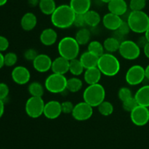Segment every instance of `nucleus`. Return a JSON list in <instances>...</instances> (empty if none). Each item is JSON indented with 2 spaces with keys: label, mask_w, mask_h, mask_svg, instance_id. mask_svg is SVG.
I'll list each match as a JSON object with an SVG mask.
<instances>
[{
  "label": "nucleus",
  "mask_w": 149,
  "mask_h": 149,
  "mask_svg": "<svg viewBox=\"0 0 149 149\" xmlns=\"http://www.w3.org/2000/svg\"><path fill=\"white\" fill-rule=\"evenodd\" d=\"M39 7L40 11L46 15H51L56 9L55 0H39Z\"/></svg>",
  "instance_id": "a878e982"
},
{
  "label": "nucleus",
  "mask_w": 149,
  "mask_h": 149,
  "mask_svg": "<svg viewBox=\"0 0 149 149\" xmlns=\"http://www.w3.org/2000/svg\"><path fill=\"white\" fill-rule=\"evenodd\" d=\"M74 105L70 101H65L61 103V108H62V112L65 114H69L72 112L74 110Z\"/></svg>",
  "instance_id": "58836bf2"
},
{
  "label": "nucleus",
  "mask_w": 149,
  "mask_h": 149,
  "mask_svg": "<svg viewBox=\"0 0 149 149\" xmlns=\"http://www.w3.org/2000/svg\"><path fill=\"white\" fill-rule=\"evenodd\" d=\"M69 5L76 14L84 15L90 10L91 0H70Z\"/></svg>",
  "instance_id": "6ab92c4d"
},
{
  "label": "nucleus",
  "mask_w": 149,
  "mask_h": 149,
  "mask_svg": "<svg viewBox=\"0 0 149 149\" xmlns=\"http://www.w3.org/2000/svg\"><path fill=\"white\" fill-rule=\"evenodd\" d=\"M39 40L45 46H52L58 40V34L54 29L47 28L41 32Z\"/></svg>",
  "instance_id": "f3484780"
},
{
  "label": "nucleus",
  "mask_w": 149,
  "mask_h": 149,
  "mask_svg": "<svg viewBox=\"0 0 149 149\" xmlns=\"http://www.w3.org/2000/svg\"><path fill=\"white\" fill-rule=\"evenodd\" d=\"M101 76V72L97 67L86 69L84 72V80L88 85L99 83Z\"/></svg>",
  "instance_id": "412c9836"
},
{
  "label": "nucleus",
  "mask_w": 149,
  "mask_h": 149,
  "mask_svg": "<svg viewBox=\"0 0 149 149\" xmlns=\"http://www.w3.org/2000/svg\"><path fill=\"white\" fill-rule=\"evenodd\" d=\"M130 31V28L127 22L123 21L120 26L118 28L117 30L115 31V34H116V36L115 37H116L119 40V38H123L124 37L128 34Z\"/></svg>",
  "instance_id": "473e14b6"
},
{
  "label": "nucleus",
  "mask_w": 149,
  "mask_h": 149,
  "mask_svg": "<svg viewBox=\"0 0 149 149\" xmlns=\"http://www.w3.org/2000/svg\"><path fill=\"white\" fill-rule=\"evenodd\" d=\"M134 97L138 105L149 108V85H144L140 87Z\"/></svg>",
  "instance_id": "5701e85b"
},
{
  "label": "nucleus",
  "mask_w": 149,
  "mask_h": 149,
  "mask_svg": "<svg viewBox=\"0 0 149 149\" xmlns=\"http://www.w3.org/2000/svg\"><path fill=\"white\" fill-rule=\"evenodd\" d=\"M99 57L93 54V53L86 51L81 54L79 60L84 66V69H90L93 67H97Z\"/></svg>",
  "instance_id": "4be33fe9"
},
{
  "label": "nucleus",
  "mask_w": 149,
  "mask_h": 149,
  "mask_svg": "<svg viewBox=\"0 0 149 149\" xmlns=\"http://www.w3.org/2000/svg\"><path fill=\"white\" fill-rule=\"evenodd\" d=\"M52 60L48 55L45 53L38 54L32 64L36 71L40 73H45L51 70Z\"/></svg>",
  "instance_id": "ddd939ff"
},
{
  "label": "nucleus",
  "mask_w": 149,
  "mask_h": 149,
  "mask_svg": "<svg viewBox=\"0 0 149 149\" xmlns=\"http://www.w3.org/2000/svg\"><path fill=\"white\" fill-rule=\"evenodd\" d=\"M69 60L62 56H58L52 60L51 70L53 73L64 74L69 72Z\"/></svg>",
  "instance_id": "dca6fc26"
},
{
  "label": "nucleus",
  "mask_w": 149,
  "mask_h": 149,
  "mask_svg": "<svg viewBox=\"0 0 149 149\" xmlns=\"http://www.w3.org/2000/svg\"><path fill=\"white\" fill-rule=\"evenodd\" d=\"M62 112L61 103L56 100H50L46 102L44 108L43 115L50 120L56 119Z\"/></svg>",
  "instance_id": "4468645a"
},
{
  "label": "nucleus",
  "mask_w": 149,
  "mask_h": 149,
  "mask_svg": "<svg viewBox=\"0 0 149 149\" xmlns=\"http://www.w3.org/2000/svg\"><path fill=\"white\" fill-rule=\"evenodd\" d=\"M132 91L128 87H122L119 89L118 91V97L119 100L124 102L125 100H127L128 99H130L132 97Z\"/></svg>",
  "instance_id": "e433bc0d"
},
{
  "label": "nucleus",
  "mask_w": 149,
  "mask_h": 149,
  "mask_svg": "<svg viewBox=\"0 0 149 149\" xmlns=\"http://www.w3.org/2000/svg\"><path fill=\"white\" fill-rule=\"evenodd\" d=\"M146 5V0H130L129 3V7L131 11H141Z\"/></svg>",
  "instance_id": "72a5a7b5"
},
{
  "label": "nucleus",
  "mask_w": 149,
  "mask_h": 149,
  "mask_svg": "<svg viewBox=\"0 0 149 149\" xmlns=\"http://www.w3.org/2000/svg\"><path fill=\"white\" fill-rule=\"evenodd\" d=\"M4 65L7 67H13L17 61V56L14 52H8L4 55Z\"/></svg>",
  "instance_id": "f704fd0d"
},
{
  "label": "nucleus",
  "mask_w": 149,
  "mask_h": 149,
  "mask_svg": "<svg viewBox=\"0 0 149 149\" xmlns=\"http://www.w3.org/2000/svg\"><path fill=\"white\" fill-rule=\"evenodd\" d=\"M58 51L60 56L71 61L74 58H77L79 56L80 45L76 40L75 37H65L58 42Z\"/></svg>",
  "instance_id": "7ed1b4c3"
},
{
  "label": "nucleus",
  "mask_w": 149,
  "mask_h": 149,
  "mask_svg": "<svg viewBox=\"0 0 149 149\" xmlns=\"http://www.w3.org/2000/svg\"><path fill=\"white\" fill-rule=\"evenodd\" d=\"M29 4L31 7H36V6H39V0H28Z\"/></svg>",
  "instance_id": "49530a36"
},
{
  "label": "nucleus",
  "mask_w": 149,
  "mask_h": 149,
  "mask_svg": "<svg viewBox=\"0 0 149 149\" xmlns=\"http://www.w3.org/2000/svg\"><path fill=\"white\" fill-rule=\"evenodd\" d=\"M93 114V108L85 102H78L74 105L71 115L75 120L78 121H84L90 119Z\"/></svg>",
  "instance_id": "9d476101"
},
{
  "label": "nucleus",
  "mask_w": 149,
  "mask_h": 149,
  "mask_svg": "<svg viewBox=\"0 0 149 149\" xmlns=\"http://www.w3.org/2000/svg\"><path fill=\"white\" fill-rule=\"evenodd\" d=\"M145 37H146V38L147 39V40H148V42H149V27L148 28V29H147L146 30V32H145Z\"/></svg>",
  "instance_id": "8fccbe9b"
},
{
  "label": "nucleus",
  "mask_w": 149,
  "mask_h": 149,
  "mask_svg": "<svg viewBox=\"0 0 149 149\" xmlns=\"http://www.w3.org/2000/svg\"><path fill=\"white\" fill-rule=\"evenodd\" d=\"M10 93V89L8 86L4 83H0V99L4 100L7 99Z\"/></svg>",
  "instance_id": "a19ab883"
},
{
  "label": "nucleus",
  "mask_w": 149,
  "mask_h": 149,
  "mask_svg": "<svg viewBox=\"0 0 149 149\" xmlns=\"http://www.w3.org/2000/svg\"><path fill=\"white\" fill-rule=\"evenodd\" d=\"M37 51L33 48H29L26 50L24 53V58L27 61H33L36 58V57L38 56Z\"/></svg>",
  "instance_id": "ea45409f"
},
{
  "label": "nucleus",
  "mask_w": 149,
  "mask_h": 149,
  "mask_svg": "<svg viewBox=\"0 0 149 149\" xmlns=\"http://www.w3.org/2000/svg\"><path fill=\"white\" fill-rule=\"evenodd\" d=\"M127 22L132 32L137 34H143L149 27V15L143 10L131 11Z\"/></svg>",
  "instance_id": "39448f33"
},
{
  "label": "nucleus",
  "mask_w": 149,
  "mask_h": 149,
  "mask_svg": "<svg viewBox=\"0 0 149 149\" xmlns=\"http://www.w3.org/2000/svg\"><path fill=\"white\" fill-rule=\"evenodd\" d=\"M145 75H146V79L149 80V64L146 66V67L145 68Z\"/></svg>",
  "instance_id": "09e8293b"
},
{
  "label": "nucleus",
  "mask_w": 149,
  "mask_h": 149,
  "mask_svg": "<svg viewBox=\"0 0 149 149\" xmlns=\"http://www.w3.org/2000/svg\"><path fill=\"white\" fill-rule=\"evenodd\" d=\"M10 46V42L7 37L0 35V52H4L8 49Z\"/></svg>",
  "instance_id": "79ce46f5"
},
{
  "label": "nucleus",
  "mask_w": 149,
  "mask_h": 149,
  "mask_svg": "<svg viewBox=\"0 0 149 149\" xmlns=\"http://www.w3.org/2000/svg\"><path fill=\"white\" fill-rule=\"evenodd\" d=\"M11 77L17 84L26 85L30 81L31 72L24 66H17L12 70Z\"/></svg>",
  "instance_id": "f8f14e48"
},
{
  "label": "nucleus",
  "mask_w": 149,
  "mask_h": 149,
  "mask_svg": "<svg viewBox=\"0 0 149 149\" xmlns=\"http://www.w3.org/2000/svg\"><path fill=\"white\" fill-rule=\"evenodd\" d=\"M74 26H77L78 28H83L86 26L85 18H84V15L83 14H76L75 18L74 21Z\"/></svg>",
  "instance_id": "4c0bfd02"
},
{
  "label": "nucleus",
  "mask_w": 149,
  "mask_h": 149,
  "mask_svg": "<svg viewBox=\"0 0 149 149\" xmlns=\"http://www.w3.org/2000/svg\"><path fill=\"white\" fill-rule=\"evenodd\" d=\"M100 1H101L102 2H103V3H106V4H108V3L110 2V1H111V0H100Z\"/></svg>",
  "instance_id": "603ef678"
},
{
  "label": "nucleus",
  "mask_w": 149,
  "mask_h": 149,
  "mask_svg": "<svg viewBox=\"0 0 149 149\" xmlns=\"http://www.w3.org/2000/svg\"><path fill=\"white\" fill-rule=\"evenodd\" d=\"M7 2V0H0V7L4 6Z\"/></svg>",
  "instance_id": "3c124183"
},
{
  "label": "nucleus",
  "mask_w": 149,
  "mask_h": 149,
  "mask_svg": "<svg viewBox=\"0 0 149 149\" xmlns=\"http://www.w3.org/2000/svg\"><path fill=\"white\" fill-rule=\"evenodd\" d=\"M145 79V68L139 64H135L130 67L125 74V80L130 86H138Z\"/></svg>",
  "instance_id": "1a4fd4ad"
},
{
  "label": "nucleus",
  "mask_w": 149,
  "mask_h": 149,
  "mask_svg": "<svg viewBox=\"0 0 149 149\" xmlns=\"http://www.w3.org/2000/svg\"><path fill=\"white\" fill-rule=\"evenodd\" d=\"M130 113V120L138 127H143L149 122V109L146 107L138 105Z\"/></svg>",
  "instance_id": "9b49d317"
},
{
  "label": "nucleus",
  "mask_w": 149,
  "mask_h": 149,
  "mask_svg": "<svg viewBox=\"0 0 149 149\" xmlns=\"http://www.w3.org/2000/svg\"><path fill=\"white\" fill-rule=\"evenodd\" d=\"M106 90L100 83L88 85L83 92V101L93 108L97 107L105 100Z\"/></svg>",
  "instance_id": "20e7f679"
},
{
  "label": "nucleus",
  "mask_w": 149,
  "mask_h": 149,
  "mask_svg": "<svg viewBox=\"0 0 149 149\" xmlns=\"http://www.w3.org/2000/svg\"><path fill=\"white\" fill-rule=\"evenodd\" d=\"M138 105H139L137 102L136 99L134 96H132L130 99H128L127 100H125L122 102V108L126 112H132Z\"/></svg>",
  "instance_id": "c9c22d12"
},
{
  "label": "nucleus",
  "mask_w": 149,
  "mask_h": 149,
  "mask_svg": "<svg viewBox=\"0 0 149 149\" xmlns=\"http://www.w3.org/2000/svg\"><path fill=\"white\" fill-rule=\"evenodd\" d=\"M146 1H148V0H146Z\"/></svg>",
  "instance_id": "864d4df0"
},
{
  "label": "nucleus",
  "mask_w": 149,
  "mask_h": 149,
  "mask_svg": "<svg viewBox=\"0 0 149 149\" xmlns=\"http://www.w3.org/2000/svg\"><path fill=\"white\" fill-rule=\"evenodd\" d=\"M97 67L101 72L102 74L107 77H113L120 71L121 64L117 57L113 53H104L99 57Z\"/></svg>",
  "instance_id": "f03ea898"
},
{
  "label": "nucleus",
  "mask_w": 149,
  "mask_h": 149,
  "mask_svg": "<svg viewBox=\"0 0 149 149\" xmlns=\"http://www.w3.org/2000/svg\"><path fill=\"white\" fill-rule=\"evenodd\" d=\"M143 53L145 56L149 59V42H147L146 45L143 47Z\"/></svg>",
  "instance_id": "c03bdc74"
},
{
  "label": "nucleus",
  "mask_w": 149,
  "mask_h": 149,
  "mask_svg": "<svg viewBox=\"0 0 149 149\" xmlns=\"http://www.w3.org/2000/svg\"><path fill=\"white\" fill-rule=\"evenodd\" d=\"M82 86V80L75 76L67 80L66 89L71 93H77L79 91Z\"/></svg>",
  "instance_id": "c756f323"
},
{
  "label": "nucleus",
  "mask_w": 149,
  "mask_h": 149,
  "mask_svg": "<svg viewBox=\"0 0 149 149\" xmlns=\"http://www.w3.org/2000/svg\"><path fill=\"white\" fill-rule=\"evenodd\" d=\"M136 42H137V44L139 45L140 48H143V47L145 46V45H146L147 42H148V40H147V39L146 38L145 35H144V36H142V37H141L138 38V41H137Z\"/></svg>",
  "instance_id": "37998d69"
},
{
  "label": "nucleus",
  "mask_w": 149,
  "mask_h": 149,
  "mask_svg": "<svg viewBox=\"0 0 149 149\" xmlns=\"http://www.w3.org/2000/svg\"><path fill=\"white\" fill-rule=\"evenodd\" d=\"M120 43L121 42L116 37H109L106 38L105 39L103 45L106 53H113L116 51H119Z\"/></svg>",
  "instance_id": "b1692460"
},
{
  "label": "nucleus",
  "mask_w": 149,
  "mask_h": 149,
  "mask_svg": "<svg viewBox=\"0 0 149 149\" xmlns=\"http://www.w3.org/2000/svg\"><path fill=\"white\" fill-rule=\"evenodd\" d=\"M91 33L88 29L85 27L80 28L76 34L75 39L79 45H85L90 42Z\"/></svg>",
  "instance_id": "bb28decb"
},
{
  "label": "nucleus",
  "mask_w": 149,
  "mask_h": 149,
  "mask_svg": "<svg viewBox=\"0 0 149 149\" xmlns=\"http://www.w3.org/2000/svg\"><path fill=\"white\" fill-rule=\"evenodd\" d=\"M87 51L93 53V54L98 57L101 56L105 53L103 45L101 42L97 40H93L89 42L88 46H87Z\"/></svg>",
  "instance_id": "7c9ffc66"
},
{
  "label": "nucleus",
  "mask_w": 149,
  "mask_h": 149,
  "mask_svg": "<svg viewBox=\"0 0 149 149\" xmlns=\"http://www.w3.org/2000/svg\"><path fill=\"white\" fill-rule=\"evenodd\" d=\"M84 70L85 69L79 58H74L69 61V72L75 77L81 75L84 72Z\"/></svg>",
  "instance_id": "c85d7f7f"
},
{
  "label": "nucleus",
  "mask_w": 149,
  "mask_h": 149,
  "mask_svg": "<svg viewBox=\"0 0 149 149\" xmlns=\"http://www.w3.org/2000/svg\"><path fill=\"white\" fill-rule=\"evenodd\" d=\"M109 13L119 16L125 15L127 11V4L125 0H111L107 4Z\"/></svg>",
  "instance_id": "a211bd4d"
},
{
  "label": "nucleus",
  "mask_w": 149,
  "mask_h": 149,
  "mask_svg": "<svg viewBox=\"0 0 149 149\" xmlns=\"http://www.w3.org/2000/svg\"><path fill=\"white\" fill-rule=\"evenodd\" d=\"M4 66V55L2 53L0 52V70Z\"/></svg>",
  "instance_id": "de8ad7c7"
},
{
  "label": "nucleus",
  "mask_w": 149,
  "mask_h": 149,
  "mask_svg": "<svg viewBox=\"0 0 149 149\" xmlns=\"http://www.w3.org/2000/svg\"><path fill=\"white\" fill-rule=\"evenodd\" d=\"M37 24V18L33 13H25L20 20V26L24 31L29 32L35 29Z\"/></svg>",
  "instance_id": "aec40b11"
},
{
  "label": "nucleus",
  "mask_w": 149,
  "mask_h": 149,
  "mask_svg": "<svg viewBox=\"0 0 149 149\" xmlns=\"http://www.w3.org/2000/svg\"><path fill=\"white\" fill-rule=\"evenodd\" d=\"M45 102L42 97L31 96L27 99L25 105V110L29 117L38 118L44 113Z\"/></svg>",
  "instance_id": "6e6552de"
},
{
  "label": "nucleus",
  "mask_w": 149,
  "mask_h": 149,
  "mask_svg": "<svg viewBox=\"0 0 149 149\" xmlns=\"http://www.w3.org/2000/svg\"><path fill=\"white\" fill-rule=\"evenodd\" d=\"M67 80L64 74L52 72L45 79L44 86L49 93H60L66 90Z\"/></svg>",
  "instance_id": "423d86ee"
},
{
  "label": "nucleus",
  "mask_w": 149,
  "mask_h": 149,
  "mask_svg": "<svg viewBox=\"0 0 149 149\" xmlns=\"http://www.w3.org/2000/svg\"><path fill=\"white\" fill-rule=\"evenodd\" d=\"M97 109L100 115L103 116H109L113 112L114 108L111 102L104 100L97 106Z\"/></svg>",
  "instance_id": "2f4dec72"
},
{
  "label": "nucleus",
  "mask_w": 149,
  "mask_h": 149,
  "mask_svg": "<svg viewBox=\"0 0 149 149\" xmlns=\"http://www.w3.org/2000/svg\"><path fill=\"white\" fill-rule=\"evenodd\" d=\"M45 86H43L42 83L37 81H33L29 85L28 91L31 96L42 97L45 93Z\"/></svg>",
  "instance_id": "cd10ccee"
},
{
  "label": "nucleus",
  "mask_w": 149,
  "mask_h": 149,
  "mask_svg": "<svg viewBox=\"0 0 149 149\" xmlns=\"http://www.w3.org/2000/svg\"><path fill=\"white\" fill-rule=\"evenodd\" d=\"M75 15L69 4H61L50 15L51 23L58 29H68L74 25Z\"/></svg>",
  "instance_id": "f257e3e1"
},
{
  "label": "nucleus",
  "mask_w": 149,
  "mask_h": 149,
  "mask_svg": "<svg viewBox=\"0 0 149 149\" xmlns=\"http://www.w3.org/2000/svg\"><path fill=\"white\" fill-rule=\"evenodd\" d=\"M123 22L121 16L111 13H108L102 18V23L106 29L110 31H116Z\"/></svg>",
  "instance_id": "2eb2a0df"
},
{
  "label": "nucleus",
  "mask_w": 149,
  "mask_h": 149,
  "mask_svg": "<svg viewBox=\"0 0 149 149\" xmlns=\"http://www.w3.org/2000/svg\"><path fill=\"white\" fill-rule=\"evenodd\" d=\"M4 112V100L0 99V118L2 117Z\"/></svg>",
  "instance_id": "a18cd8bd"
},
{
  "label": "nucleus",
  "mask_w": 149,
  "mask_h": 149,
  "mask_svg": "<svg viewBox=\"0 0 149 149\" xmlns=\"http://www.w3.org/2000/svg\"><path fill=\"white\" fill-rule=\"evenodd\" d=\"M119 53L125 59L133 61L139 58L141 53V48L136 42L130 39H125L121 42Z\"/></svg>",
  "instance_id": "0eeeda50"
},
{
  "label": "nucleus",
  "mask_w": 149,
  "mask_h": 149,
  "mask_svg": "<svg viewBox=\"0 0 149 149\" xmlns=\"http://www.w3.org/2000/svg\"><path fill=\"white\" fill-rule=\"evenodd\" d=\"M86 25L90 27H95L101 22L102 18L100 15L97 11L93 10H90L84 14Z\"/></svg>",
  "instance_id": "393cba45"
}]
</instances>
